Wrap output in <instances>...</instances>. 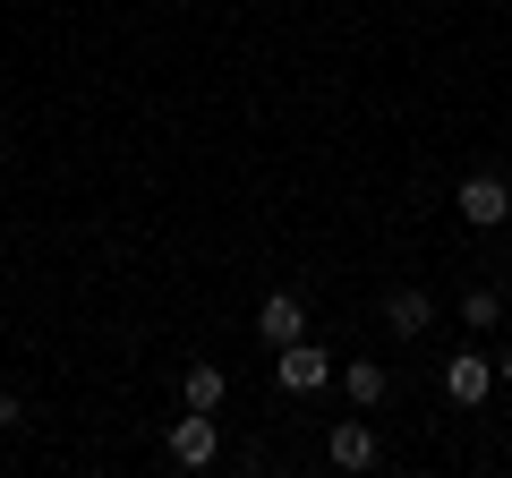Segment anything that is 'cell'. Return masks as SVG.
<instances>
[{
	"label": "cell",
	"mask_w": 512,
	"mask_h": 478,
	"mask_svg": "<svg viewBox=\"0 0 512 478\" xmlns=\"http://www.w3.org/2000/svg\"><path fill=\"white\" fill-rule=\"evenodd\" d=\"M495 376H504V385H512V350H504V359H495Z\"/></svg>",
	"instance_id": "12"
},
{
	"label": "cell",
	"mask_w": 512,
	"mask_h": 478,
	"mask_svg": "<svg viewBox=\"0 0 512 478\" xmlns=\"http://www.w3.org/2000/svg\"><path fill=\"white\" fill-rule=\"evenodd\" d=\"M0 154H9V146H0Z\"/></svg>",
	"instance_id": "13"
},
{
	"label": "cell",
	"mask_w": 512,
	"mask_h": 478,
	"mask_svg": "<svg viewBox=\"0 0 512 478\" xmlns=\"http://www.w3.org/2000/svg\"><path fill=\"white\" fill-rule=\"evenodd\" d=\"M342 393H350L359 410H376V402H384V368H376V359H350V368H342Z\"/></svg>",
	"instance_id": "9"
},
{
	"label": "cell",
	"mask_w": 512,
	"mask_h": 478,
	"mask_svg": "<svg viewBox=\"0 0 512 478\" xmlns=\"http://www.w3.org/2000/svg\"><path fill=\"white\" fill-rule=\"evenodd\" d=\"M495 316H504V299H495V291H470V299H461V325H478V333H487Z\"/></svg>",
	"instance_id": "10"
},
{
	"label": "cell",
	"mask_w": 512,
	"mask_h": 478,
	"mask_svg": "<svg viewBox=\"0 0 512 478\" xmlns=\"http://www.w3.org/2000/svg\"><path fill=\"white\" fill-rule=\"evenodd\" d=\"M222 393H231V376H222V368H205V359L180 376V402H188V410H222Z\"/></svg>",
	"instance_id": "8"
},
{
	"label": "cell",
	"mask_w": 512,
	"mask_h": 478,
	"mask_svg": "<svg viewBox=\"0 0 512 478\" xmlns=\"http://www.w3.org/2000/svg\"><path fill=\"white\" fill-rule=\"evenodd\" d=\"M0 427H18V393H0Z\"/></svg>",
	"instance_id": "11"
},
{
	"label": "cell",
	"mask_w": 512,
	"mask_h": 478,
	"mask_svg": "<svg viewBox=\"0 0 512 478\" xmlns=\"http://www.w3.org/2000/svg\"><path fill=\"white\" fill-rule=\"evenodd\" d=\"M384 325L402 333V342H419V333L436 325V308H427V291H393V299H384Z\"/></svg>",
	"instance_id": "7"
},
{
	"label": "cell",
	"mask_w": 512,
	"mask_h": 478,
	"mask_svg": "<svg viewBox=\"0 0 512 478\" xmlns=\"http://www.w3.org/2000/svg\"><path fill=\"white\" fill-rule=\"evenodd\" d=\"M325 461H333V470H376V436H367L359 419H342L325 436Z\"/></svg>",
	"instance_id": "6"
},
{
	"label": "cell",
	"mask_w": 512,
	"mask_h": 478,
	"mask_svg": "<svg viewBox=\"0 0 512 478\" xmlns=\"http://www.w3.org/2000/svg\"><path fill=\"white\" fill-rule=\"evenodd\" d=\"M256 333H265V342H299V333H308V316H299V299L291 291H274V299H256Z\"/></svg>",
	"instance_id": "5"
},
{
	"label": "cell",
	"mask_w": 512,
	"mask_h": 478,
	"mask_svg": "<svg viewBox=\"0 0 512 478\" xmlns=\"http://www.w3.org/2000/svg\"><path fill=\"white\" fill-rule=\"evenodd\" d=\"M487 385H495V368L478 359V350H461V359H444V393H453L461 410H478V402H487Z\"/></svg>",
	"instance_id": "4"
},
{
	"label": "cell",
	"mask_w": 512,
	"mask_h": 478,
	"mask_svg": "<svg viewBox=\"0 0 512 478\" xmlns=\"http://www.w3.org/2000/svg\"><path fill=\"white\" fill-rule=\"evenodd\" d=\"M461 222H470V231H495V222H512V188L495 180V171H470V180H461Z\"/></svg>",
	"instance_id": "1"
},
{
	"label": "cell",
	"mask_w": 512,
	"mask_h": 478,
	"mask_svg": "<svg viewBox=\"0 0 512 478\" xmlns=\"http://www.w3.org/2000/svg\"><path fill=\"white\" fill-rule=\"evenodd\" d=\"M282 393H325V350L299 333V342H282Z\"/></svg>",
	"instance_id": "3"
},
{
	"label": "cell",
	"mask_w": 512,
	"mask_h": 478,
	"mask_svg": "<svg viewBox=\"0 0 512 478\" xmlns=\"http://www.w3.org/2000/svg\"><path fill=\"white\" fill-rule=\"evenodd\" d=\"M214 453H222L214 410H188V419H171V461H180V470H205Z\"/></svg>",
	"instance_id": "2"
}]
</instances>
